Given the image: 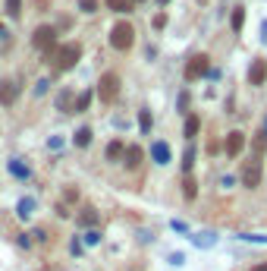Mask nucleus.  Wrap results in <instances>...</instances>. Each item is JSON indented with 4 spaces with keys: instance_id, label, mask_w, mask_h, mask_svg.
Segmentation results:
<instances>
[{
    "instance_id": "obj_19",
    "label": "nucleus",
    "mask_w": 267,
    "mask_h": 271,
    "mask_svg": "<svg viewBox=\"0 0 267 271\" xmlns=\"http://www.w3.org/2000/svg\"><path fill=\"white\" fill-rule=\"evenodd\" d=\"M88 104H91V91H82V95L76 98L73 111H76V114H85V111H88Z\"/></svg>"
},
{
    "instance_id": "obj_3",
    "label": "nucleus",
    "mask_w": 267,
    "mask_h": 271,
    "mask_svg": "<svg viewBox=\"0 0 267 271\" xmlns=\"http://www.w3.org/2000/svg\"><path fill=\"white\" fill-rule=\"evenodd\" d=\"M98 95H101V101H104V104L116 101V95H119V76H116V73H104V76H101Z\"/></svg>"
},
{
    "instance_id": "obj_15",
    "label": "nucleus",
    "mask_w": 267,
    "mask_h": 271,
    "mask_svg": "<svg viewBox=\"0 0 267 271\" xmlns=\"http://www.w3.org/2000/svg\"><path fill=\"white\" fill-rule=\"evenodd\" d=\"M123 151H126V145H123L119 139H114V142L107 145V161H123Z\"/></svg>"
},
{
    "instance_id": "obj_23",
    "label": "nucleus",
    "mask_w": 267,
    "mask_h": 271,
    "mask_svg": "<svg viewBox=\"0 0 267 271\" xmlns=\"http://www.w3.org/2000/svg\"><path fill=\"white\" fill-rule=\"evenodd\" d=\"M139 130H142V133H151V114H148V111L139 114Z\"/></svg>"
},
{
    "instance_id": "obj_29",
    "label": "nucleus",
    "mask_w": 267,
    "mask_h": 271,
    "mask_svg": "<svg viewBox=\"0 0 267 271\" xmlns=\"http://www.w3.org/2000/svg\"><path fill=\"white\" fill-rule=\"evenodd\" d=\"M98 240H101V233H98V230H88V233H85V243H91V246H94Z\"/></svg>"
},
{
    "instance_id": "obj_8",
    "label": "nucleus",
    "mask_w": 267,
    "mask_h": 271,
    "mask_svg": "<svg viewBox=\"0 0 267 271\" xmlns=\"http://www.w3.org/2000/svg\"><path fill=\"white\" fill-rule=\"evenodd\" d=\"M248 82L252 86H264L267 82V60H261V57L252 60V66H248Z\"/></svg>"
},
{
    "instance_id": "obj_11",
    "label": "nucleus",
    "mask_w": 267,
    "mask_h": 271,
    "mask_svg": "<svg viewBox=\"0 0 267 271\" xmlns=\"http://www.w3.org/2000/svg\"><path fill=\"white\" fill-rule=\"evenodd\" d=\"M242 25H245V6H236L229 16V29H232V35H242Z\"/></svg>"
},
{
    "instance_id": "obj_18",
    "label": "nucleus",
    "mask_w": 267,
    "mask_h": 271,
    "mask_svg": "<svg viewBox=\"0 0 267 271\" xmlns=\"http://www.w3.org/2000/svg\"><path fill=\"white\" fill-rule=\"evenodd\" d=\"M73 142H76V148H88V142H91V130H88V126H82V130L73 136Z\"/></svg>"
},
{
    "instance_id": "obj_17",
    "label": "nucleus",
    "mask_w": 267,
    "mask_h": 271,
    "mask_svg": "<svg viewBox=\"0 0 267 271\" xmlns=\"http://www.w3.org/2000/svg\"><path fill=\"white\" fill-rule=\"evenodd\" d=\"M255 151H258V155L267 151V120L261 123V130H258V136H255Z\"/></svg>"
},
{
    "instance_id": "obj_20",
    "label": "nucleus",
    "mask_w": 267,
    "mask_h": 271,
    "mask_svg": "<svg viewBox=\"0 0 267 271\" xmlns=\"http://www.w3.org/2000/svg\"><path fill=\"white\" fill-rule=\"evenodd\" d=\"M198 130H201V120H198V117L192 114V117L186 120V139H195V136H198Z\"/></svg>"
},
{
    "instance_id": "obj_24",
    "label": "nucleus",
    "mask_w": 267,
    "mask_h": 271,
    "mask_svg": "<svg viewBox=\"0 0 267 271\" xmlns=\"http://www.w3.org/2000/svg\"><path fill=\"white\" fill-rule=\"evenodd\" d=\"M32 208H35V202H32V199H22V202H19V218H29Z\"/></svg>"
},
{
    "instance_id": "obj_31",
    "label": "nucleus",
    "mask_w": 267,
    "mask_h": 271,
    "mask_svg": "<svg viewBox=\"0 0 267 271\" xmlns=\"http://www.w3.org/2000/svg\"><path fill=\"white\" fill-rule=\"evenodd\" d=\"M261 38H264V41H267V19H264V22H261Z\"/></svg>"
},
{
    "instance_id": "obj_22",
    "label": "nucleus",
    "mask_w": 267,
    "mask_h": 271,
    "mask_svg": "<svg viewBox=\"0 0 267 271\" xmlns=\"http://www.w3.org/2000/svg\"><path fill=\"white\" fill-rule=\"evenodd\" d=\"M192 164H195V148L189 145V148H186V155H183V171L189 174V171H192Z\"/></svg>"
},
{
    "instance_id": "obj_27",
    "label": "nucleus",
    "mask_w": 267,
    "mask_h": 271,
    "mask_svg": "<svg viewBox=\"0 0 267 271\" xmlns=\"http://www.w3.org/2000/svg\"><path fill=\"white\" fill-rule=\"evenodd\" d=\"M10 171H13L16 177H29V167H22L19 161H10Z\"/></svg>"
},
{
    "instance_id": "obj_1",
    "label": "nucleus",
    "mask_w": 267,
    "mask_h": 271,
    "mask_svg": "<svg viewBox=\"0 0 267 271\" xmlns=\"http://www.w3.org/2000/svg\"><path fill=\"white\" fill-rule=\"evenodd\" d=\"M79 57H82V45H79V41H70V45H54V47L44 50V60L50 63V70H54V73L73 70V66L79 63Z\"/></svg>"
},
{
    "instance_id": "obj_6",
    "label": "nucleus",
    "mask_w": 267,
    "mask_h": 271,
    "mask_svg": "<svg viewBox=\"0 0 267 271\" xmlns=\"http://www.w3.org/2000/svg\"><path fill=\"white\" fill-rule=\"evenodd\" d=\"M242 183L248 186V189H255V186L261 183V155H255V158L245 164V171H242Z\"/></svg>"
},
{
    "instance_id": "obj_4",
    "label": "nucleus",
    "mask_w": 267,
    "mask_h": 271,
    "mask_svg": "<svg viewBox=\"0 0 267 271\" xmlns=\"http://www.w3.org/2000/svg\"><path fill=\"white\" fill-rule=\"evenodd\" d=\"M208 70H211V57L195 54V57H189V63H186V79L195 82V79H201V76H208Z\"/></svg>"
},
{
    "instance_id": "obj_2",
    "label": "nucleus",
    "mask_w": 267,
    "mask_h": 271,
    "mask_svg": "<svg viewBox=\"0 0 267 271\" xmlns=\"http://www.w3.org/2000/svg\"><path fill=\"white\" fill-rule=\"evenodd\" d=\"M135 45V29L129 22H116L114 32H110V47L114 50H129Z\"/></svg>"
},
{
    "instance_id": "obj_32",
    "label": "nucleus",
    "mask_w": 267,
    "mask_h": 271,
    "mask_svg": "<svg viewBox=\"0 0 267 271\" xmlns=\"http://www.w3.org/2000/svg\"><path fill=\"white\" fill-rule=\"evenodd\" d=\"M252 271H267V262H261V265H255Z\"/></svg>"
},
{
    "instance_id": "obj_7",
    "label": "nucleus",
    "mask_w": 267,
    "mask_h": 271,
    "mask_svg": "<svg viewBox=\"0 0 267 271\" xmlns=\"http://www.w3.org/2000/svg\"><path fill=\"white\" fill-rule=\"evenodd\" d=\"M242 148H245V133L232 130L227 136V142H223V151H227V158H239V155H242Z\"/></svg>"
},
{
    "instance_id": "obj_9",
    "label": "nucleus",
    "mask_w": 267,
    "mask_h": 271,
    "mask_svg": "<svg viewBox=\"0 0 267 271\" xmlns=\"http://www.w3.org/2000/svg\"><path fill=\"white\" fill-rule=\"evenodd\" d=\"M16 98H19V86L16 82H0V104L10 107Z\"/></svg>"
},
{
    "instance_id": "obj_26",
    "label": "nucleus",
    "mask_w": 267,
    "mask_h": 271,
    "mask_svg": "<svg viewBox=\"0 0 267 271\" xmlns=\"http://www.w3.org/2000/svg\"><path fill=\"white\" fill-rule=\"evenodd\" d=\"M19 10H22V0H6V13L10 16H19Z\"/></svg>"
},
{
    "instance_id": "obj_10",
    "label": "nucleus",
    "mask_w": 267,
    "mask_h": 271,
    "mask_svg": "<svg viewBox=\"0 0 267 271\" xmlns=\"http://www.w3.org/2000/svg\"><path fill=\"white\" fill-rule=\"evenodd\" d=\"M142 155H145V151H142L139 145H126V151H123V161H126V167H129V171H135V167L142 164Z\"/></svg>"
},
{
    "instance_id": "obj_5",
    "label": "nucleus",
    "mask_w": 267,
    "mask_h": 271,
    "mask_svg": "<svg viewBox=\"0 0 267 271\" xmlns=\"http://www.w3.org/2000/svg\"><path fill=\"white\" fill-rule=\"evenodd\" d=\"M32 45H35L38 50L54 47V45H57V29H54V25H38L35 35H32Z\"/></svg>"
},
{
    "instance_id": "obj_13",
    "label": "nucleus",
    "mask_w": 267,
    "mask_h": 271,
    "mask_svg": "<svg viewBox=\"0 0 267 271\" xmlns=\"http://www.w3.org/2000/svg\"><path fill=\"white\" fill-rule=\"evenodd\" d=\"M98 221H101V215L94 208H82L79 211V224L82 227H98Z\"/></svg>"
},
{
    "instance_id": "obj_21",
    "label": "nucleus",
    "mask_w": 267,
    "mask_h": 271,
    "mask_svg": "<svg viewBox=\"0 0 267 271\" xmlns=\"http://www.w3.org/2000/svg\"><path fill=\"white\" fill-rule=\"evenodd\" d=\"M183 196H186L189 202H192V199L198 196V183L192 180V177H186V180H183Z\"/></svg>"
},
{
    "instance_id": "obj_12",
    "label": "nucleus",
    "mask_w": 267,
    "mask_h": 271,
    "mask_svg": "<svg viewBox=\"0 0 267 271\" xmlns=\"http://www.w3.org/2000/svg\"><path fill=\"white\" fill-rule=\"evenodd\" d=\"M151 158L157 161V164H170V148H167V142H154V145H151Z\"/></svg>"
},
{
    "instance_id": "obj_28",
    "label": "nucleus",
    "mask_w": 267,
    "mask_h": 271,
    "mask_svg": "<svg viewBox=\"0 0 267 271\" xmlns=\"http://www.w3.org/2000/svg\"><path fill=\"white\" fill-rule=\"evenodd\" d=\"M154 29H167V13H157V16H154Z\"/></svg>"
},
{
    "instance_id": "obj_33",
    "label": "nucleus",
    "mask_w": 267,
    "mask_h": 271,
    "mask_svg": "<svg viewBox=\"0 0 267 271\" xmlns=\"http://www.w3.org/2000/svg\"><path fill=\"white\" fill-rule=\"evenodd\" d=\"M157 3H160V6H167V3H170V0H157Z\"/></svg>"
},
{
    "instance_id": "obj_16",
    "label": "nucleus",
    "mask_w": 267,
    "mask_h": 271,
    "mask_svg": "<svg viewBox=\"0 0 267 271\" xmlns=\"http://www.w3.org/2000/svg\"><path fill=\"white\" fill-rule=\"evenodd\" d=\"M132 3H135V0H107V10H114V13H132Z\"/></svg>"
},
{
    "instance_id": "obj_14",
    "label": "nucleus",
    "mask_w": 267,
    "mask_h": 271,
    "mask_svg": "<svg viewBox=\"0 0 267 271\" xmlns=\"http://www.w3.org/2000/svg\"><path fill=\"white\" fill-rule=\"evenodd\" d=\"M73 104H76L73 89H63V91L57 95V107H60V111H73Z\"/></svg>"
},
{
    "instance_id": "obj_25",
    "label": "nucleus",
    "mask_w": 267,
    "mask_h": 271,
    "mask_svg": "<svg viewBox=\"0 0 267 271\" xmlns=\"http://www.w3.org/2000/svg\"><path fill=\"white\" fill-rule=\"evenodd\" d=\"M79 10L82 13H94L98 10V0H79Z\"/></svg>"
},
{
    "instance_id": "obj_30",
    "label": "nucleus",
    "mask_w": 267,
    "mask_h": 271,
    "mask_svg": "<svg viewBox=\"0 0 267 271\" xmlns=\"http://www.w3.org/2000/svg\"><path fill=\"white\" fill-rule=\"evenodd\" d=\"M79 199V189H66V202H76Z\"/></svg>"
}]
</instances>
